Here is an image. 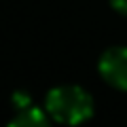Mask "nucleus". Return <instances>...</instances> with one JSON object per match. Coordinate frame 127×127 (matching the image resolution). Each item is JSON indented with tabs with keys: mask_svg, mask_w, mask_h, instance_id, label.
I'll use <instances>...</instances> for the list:
<instances>
[{
	"mask_svg": "<svg viewBox=\"0 0 127 127\" xmlns=\"http://www.w3.org/2000/svg\"><path fill=\"white\" fill-rule=\"evenodd\" d=\"M11 104H13L15 110H19V108H26V106L34 104V102H32V97L26 93V91H15L13 97H11Z\"/></svg>",
	"mask_w": 127,
	"mask_h": 127,
	"instance_id": "obj_4",
	"label": "nucleus"
},
{
	"mask_svg": "<svg viewBox=\"0 0 127 127\" xmlns=\"http://www.w3.org/2000/svg\"><path fill=\"white\" fill-rule=\"evenodd\" d=\"M108 2L119 15H125L127 17V0H108Z\"/></svg>",
	"mask_w": 127,
	"mask_h": 127,
	"instance_id": "obj_5",
	"label": "nucleus"
},
{
	"mask_svg": "<svg viewBox=\"0 0 127 127\" xmlns=\"http://www.w3.org/2000/svg\"><path fill=\"white\" fill-rule=\"evenodd\" d=\"M49 123H51V119L47 114L45 106L40 108L36 104H30L26 108L15 110V117L9 121V125H13V127H45Z\"/></svg>",
	"mask_w": 127,
	"mask_h": 127,
	"instance_id": "obj_3",
	"label": "nucleus"
},
{
	"mask_svg": "<svg viewBox=\"0 0 127 127\" xmlns=\"http://www.w3.org/2000/svg\"><path fill=\"white\" fill-rule=\"evenodd\" d=\"M45 110L51 121L59 125H81L93 117L95 102L81 85H57L45 95Z\"/></svg>",
	"mask_w": 127,
	"mask_h": 127,
	"instance_id": "obj_1",
	"label": "nucleus"
},
{
	"mask_svg": "<svg viewBox=\"0 0 127 127\" xmlns=\"http://www.w3.org/2000/svg\"><path fill=\"white\" fill-rule=\"evenodd\" d=\"M97 72L108 87L127 91V47H108L97 59Z\"/></svg>",
	"mask_w": 127,
	"mask_h": 127,
	"instance_id": "obj_2",
	"label": "nucleus"
}]
</instances>
